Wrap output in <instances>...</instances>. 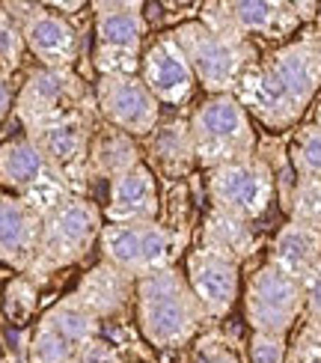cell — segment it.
Here are the masks:
<instances>
[{
	"label": "cell",
	"instance_id": "1",
	"mask_svg": "<svg viewBox=\"0 0 321 363\" xmlns=\"http://www.w3.org/2000/svg\"><path fill=\"white\" fill-rule=\"evenodd\" d=\"M321 93V30L307 27L277 51L256 60L235 89L250 116L271 131L298 125Z\"/></svg>",
	"mask_w": 321,
	"mask_h": 363
},
{
	"label": "cell",
	"instance_id": "2",
	"mask_svg": "<svg viewBox=\"0 0 321 363\" xmlns=\"http://www.w3.org/2000/svg\"><path fill=\"white\" fill-rule=\"evenodd\" d=\"M134 322L155 352H179L200 337L208 322L179 265L137 277Z\"/></svg>",
	"mask_w": 321,
	"mask_h": 363
},
{
	"label": "cell",
	"instance_id": "3",
	"mask_svg": "<svg viewBox=\"0 0 321 363\" xmlns=\"http://www.w3.org/2000/svg\"><path fill=\"white\" fill-rule=\"evenodd\" d=\"M170 36L179 45V51L185 54L196 78V86H203L208 96H235L244 74L259 60L253 42L218 33V30H211L200 18L176 24L170 30Z\"/></svg>",
	"mask_w": 321,
	"mask_h": 363
},
{
	"label": "cell",
	"instance_id": "4",
	"mask_svg": "<svg viewBox=\"0 0 321 363\" xmlns=\"http://www.w3.org/2000/svg\"><path fill=\"white\" fill-rule=\"evenodd\" d=\"M101 230H104V211L89 196L81 194L66 196L63 203H57L42 218L36 262L27 271V277L42 283L45 277L57 274L60 268L81 262L98 245Z\"/></svg>",
	"mask_w": 321,
	"mask_h": 363
},
{
	"label": "cell",
	"instance_id": "5",
	"mask_svg": "<svg viewBox=\"0 0 321 363\" xmlns=\"http://www.w3.org/2000/svg\"><path fill=\"white\" fill-rule=\"evenodd\" d=\"M188 125L196 167L203 170H214L256 155L253 116L235 96H208L193 108Z\"/></svg>",
	"mask_w": 321,
	"mask_h": 363
},
{
	"label": "cell",
	"instance_id": "6",
	"mask_svg": "<svg viewBox=\"0 0 321 363\" xmlns=\"http://www.w3.org/2000/svg\"><path fill=\"white\" fill-rule=\"evenodd\" d=\"M188 233L164 220L143 223H104L98 235L101 262L116 265L131 277H146L155 271L173 268L185 250Z\"/></svg>",
	"mask_w": 321,
	"mask_h": 363
},
{
	"label": "cell",
	"instance_id": "7",
	"mask_svg": "<svg viewBox=\"0 0 321 363\" xmlns=\"http://www.w3.org/2000/svg\"><path fill=\"white\" fill-rule=\"evenodd\" d=\"M96 111V93L74 69H42L27 72L15 93V119L24 134L57 125L63 119Z\"/></svg>",
	"mask_w": 321,
	"mask_h": 363
},
{
	"label": "cell",
	"instance_id": "8",
	"mask_svg": "<svg viewBox=\"0 0 321 363\" xmlns=\"http://www.w3.org/2000/svg\"><path fill=\"white\" fill-rule=\"evenodd\" d=\"M93 66L101 74H137L149 21L137 0H93Z\"/></svg>",
	"mask_w": 321,
	"mask_h": 363
},
{
	"label": "cell",
	"instance_id": "9",
	"mask_svg": "<svg viewBox=\"0 0 321 363\" xmlns=\"http://www.w3.org/2000/svg\"><path fill=\"white\" fill-rule=\"evenodd\" d=\"M208 203L214 211H223L229 218L253 223L265 215L277 194V176L265 158H244L208 170L205 179Z\"/></svg>",
	"mask_w": 321,
	"mask_h": 363
},
{
	"label": "cell",
	"instance_id": "10",
	"mask_svg": "<svg viewBox=\"0 0 321 363\" xmlns=\"http://www.w3.org/2000/svg\"><path fill=\"white\" fill-rule=\"evenodd\" d=\"M0 188L21 196L45 218L48 211L72 196L69 185L45 161L39 146L21 131L18 138L0 143Z\"/></svg>",
	"mask_w": 321,
	"mask_h": 363
},
{
	"label": "cell",
	"instance_id": "11",
	"mask_svg": "<svg viewBox=\"0 0 321 363\" xmlns=\"http://www.w3.org/2000/svg\"><path fill=\"white\" fill-rule=\"evenodd\" d=\"M244 319L253 334L288 337L303 313V283L271 262L259 265L244 286Z\"/></svg>",
	"mask_w": 321,
	"mask_h": 363
},
{
	"label": "cell",
	"instance_id": "12",
	"mask_svg": "<svg viewBox=\"0 0 321 363\" xmlns=\"http://www.w3.org/2000/svg\"><path fill=\"white\" fill-rule=\"evenodd\" d=\"M203 24L226 36L238 39H268V42H288L298 36L303 15L298 4H280V0H226V4H205Z\"/></svg>",
	"mask_w": 321,
	"mask_h": 363
},
{
	"label": "cell",
	"instance_id": "13",
	"mask_svg": "<svg viewBox=\"0 0 321 363\" xmlns=\"http://www.w3.org/2000/svg\"><path fill=\"white\" fill-rule=\"evenodd\" d=\"M21 27L27 54L42 69H74L81 57V30L45 4H4Z\"/></svg>",
	"mask_w": 321,
	"mask_h": 363
},
{
	"label": "cell",
	"instance_id": "14",
	"mask_svg": "<svg viewBox=\"0 0 321 363\" xmlns=\"http://www.w3.org/2000/svg\"><path fill=\"white\" fill-rule=\"evenodd\" d=\"M96 111L107 125L146 140L161 123V104L140 74H101L96 81Z\"/></svg>",
	"mask_w": 321,
	"mask_h": 363
},
{
	"label": "cell",
	"instance_id": "15",
	"mask_svg": "<svg viewBox=\"0 0 321 363\" xmlns=\"http://www.w3.org/2000/svg\"><path fill=\"white\" fill-rule=\"evenodd\" d=\"M98 111H89L81 116L63 119L57 125L39 128L33 134H27L30 140L39 146V152L45 155V161L51 164V170L69 185L72 194L86 196V182H89V140H93V131L98 123Z\"/></svg>",
	"mask_w": 321,
	"mask_h": 363
},
{
	"label": "cell",
	"instance_id": "16",
	"mask_svg": "<svg viewBox=\"0 0 321 363\" xmlns=\"http://www.w3.org/2000/svg\"><path fill=\"white\" fill-rule=\"evenodd\" d=\"M185 280L205 310L208 322H220L232 313L241 292V265L205 247H193L185 256Z\"/></svg>",
	"mask_w": 321,
	"mask_h": 363
},
{
	"label": "cell",
	"instance_id": "17",
	"mask_svg": "<svg viewBox=\"0 0 321 363\" xmlns=\"http://www.w3.org/2000/svg\"><path fill=\"white\" fill-rule=\"evenodd\" d=\"M137 74H140V81L146 84L149 93L158 99L161 108L179 111L193 99L196 78H193L185 54H181L179 45L173 42L170 30L161 33L149 48H143L140 72Z\"/></svg>",
	"mask_w": 321,
	"mask_h": 363
},
{
	"label": "cell",
	"instance_id": "18",
	"mask_svg": "<svg viewBox=\"0 0 321 363\" xmlns=\"http://www.w3.org/2000/svg\"><path fill=\"white\" fill-rule=\"evenodd\" d=\"M42 215L21 196L0 188V265L27 274L36 262Z\"/></svg>",
	"mask_w": 321,
	"mask_h": 363
},
{
	"label": "cell",
	"instance_id": "19",
	"mask_svg": "<svg viewBox=\"0 0 321 363\" xmlns=\"http://www.w3.org/2000/svg\"><path fill=\"white\" fill-rule=\"evenodd\" d=\"M107 223H143V220H161V191L158 176L149 170V164H137L134 170L122 173L107 188V206H104Z\"/></svg>",
	"mask_w": 321,
	"mask_h": 363
},
{
	"label": "cell",
	"instance_id": "20",
	"mask_svg": "<svg viewBox=\"0 0 321 363\" xmlns=\"http://www.w3.org/2000/svg\"><path fill=\"white\" fill-rule=\"evenodd\" d=\"M72 295L78 298L101 325L104 322H119V319H125L128 310L134 307L137 277L119 271L116 265L98 262L96 268H89L81 277L78 289H74Z\"/></svg>",
	"mask_w": 321,
	"mask_h": 363
},
{
	"label": "cell",
	"instance_id": "21",
	"mask_svg": "<svg viewBox=\"0 0 321 363\" xmlns=\"http://www.w3.org/2000/svg\"><path fill=\"white\" fill-rule=\"evenodd\" d=\"M140 146H143V161L149 164V170L155 176L161 173V179L179 182L196 167L191 125L181 116L161 119L158 128L146 140H140Z\"/></svg>",
	"mask_w": 321,
	"mask_h": 363
},
{
	"label": "cell",
	"instance_id": "22",
	"mask_svg": "<svg viewBox=\"0 0 321 363\" xmlns=\"http://www.w3.org/2000/svg\"><path fill=\"white\" fill-rule=\"evenodd\" d=\"M137 164H143V146H140V140H134L131 134L119 131L113 125H107L104 119H101V123H96L93 140H89V161H86L89 179L113 182L116 176L134 170Z\"/></svg>",
	"mask_w": 321,
	"mask_h": 363
},
{
	"label": "cell",
	"instance_id": "23",
	"mask_svg": "<svg viewBox=\"0 0 321 363\" xmlns=\"http://www.w3.org/2000/svg\"><path fill=\"white\" fill-rule=\"evenodd\" d=\"M268 262L274 268H280L283 274L307 283V277L321 262V233L312 230V226H300L292 220L283 223L271 241Z\"/></svg>",
	"mask_w": 321,
	"mask_h": 363
},
{
	"label": "cell",
	"instance_id": "24",
	"mask_svg": "<svg viewBox=\"0 0 321 363\" xmlns=\"http://www.w3.org/2000/svg\"><path fill=\"white\" fill-rule=\"evenodd\" d=\"M200 238H203L200 247H205L211 253H220V256H226V259H232L238 265L256 250L253 226L238 220V218H229V215H223V211H214V208L203 220Z\"/></svg>",
	"mask_w": 321,
	"mask_h": 363
},
{
	"label": "cell",
	"instance_id": "25",
	"mask_svg": "<svg viewBox=\"0 0 321 363\" xmlns=\"http://www.w3.org/2000/svg\"><path fill=\"white\" fill-rule=\"evenodd\" d=\"M39 325L51 328L54 334H60V337H63L72 345V349H78V352L84 349L89 340L101 337V322L74 295L60 298L54 307L45 310L39 315Z\"/></svg>",
	"mask_w": 321,
	"mask_h": 363
},
{
	"label": "cell",
	"instance_id": "26",
	"mask_svg": "<svg viewBox=\"0 0 321 363\" xmlns=\"http://www.w3.org/2000/svg\"><path fill=\"white\" fill-rule=\"evenodd\" d=\"M39 310V283L27 274H15L4 289V315L15 328H24L33 322Z\"/></svg>",
	"mask_w": 321,
	"mask_h": 363
},
{
	"label": "cell",
	"instance_id": "27",
	"mask_svg": "<svg viewBox=\"0 0 321 363\" xmlns=\"http://www.w3.org/2000/svg\"><path fill=\"white\" fill-rule=\"evenodd\" d=\"M286 211L292 223L312 226V230L321 233V182L298 176L286 196Z\"/></svg>",
	"mask_w": 321,
	"mask_h": 363
},
{
	"label": "cell",
	"instance_id": "28",
	"mask_svg": "<svg viewBox=\"0 0 321 363\" xmlns=\"http://www.w3.org/2000/svg\"><path fill=\"white\" fill-rule=\"evenodd\" d=\"M288 158L298 176L321 182V123H310L295 131Z\"/></svg>",
	"mask_w": 321,
	"mask_h": 363
},
{
	"label": "cell",
	"instance_id": "29",
	"mask_svg": "<svg viewBox=\"0 0 321 363\" xmlns=\"http://www.w3.org/2000/svg\"><path fill=\"white\" fill-rule=\"evenodd\" d=\"M24 57H27V45L21 36V27L6 12V6L0 4V74L15 78L24 66Z\"/></svg>",
	"mask_w": 321,
	"mask_h": 363
},
{
	"label": "cell",
	"instance_id": "30",
	"mask_svg": "<svg viewBox=\"0 0 321 363\" xmlns=\"http://www.w3.org/2000/svg\"><path fill=\"white\" fill-rule=\"evenodd\" d=\"M188 363H241V357L220 334H205L193 342V352H191Z\"/></svg>",
	"mask_w": 321,
	"mask_h": 363
},
{
	"label": "cell",
	"instance_id": "31",
	"mask_svg": "<svg viewBox=\"0 0 321 363\" xmlns=\"http://www.w3.org/2000/svg\"><path fill=\"white\" fill-rule=\"evenodd\" d=\"M247 352H250V363H286L288 360V342H286V337L253 334Z\"/></svg>",
	"mask_w": 321,
	"mask_h": 363
},
{
	"label": "cell",
	"instance_id": "32",
	"mask_svg": "<svg viewBox=\"0 0 321 363\" xmlns=\"http://www.w3.org/2000/svg\"><path fill=\"white\" fill-rule=\"evenodd\" d=\"M303 319H307V328L321 334V262L303 283Z\"/></svg>",
	"mask_w": 321,
	"mask_h": 363
},
{
	"label": "cell",
	"instance_id": "33",
	"mask_svg": "<svg viewBox=\"0 0 321 363\" xmlns=\"http://www.w3.org/2000/svg\"><path fill=\"white\" fill-rule=\"evenodd\" d=\"M72 363H125V360H122V352L111 340L96 337V340H89L78 354H74Z\"/></svg>",
	"mask_w": 321,
	"mask_h": 363
},
{
	"label": "cell",
	"instance_id": "34",
	"mask_svg": "<svg viewBox=\"0 0 321 363\" xmlns=\"http://www.w3.org/2000/svg\"><path fill=\"white\" fill-rule=\"evenodd\" d=\"M15 84H12V78H6V74H0V131H4V125H6V119L15 113Z\"/></svg>",
	"mask_w": 321,
	"mask_h": 363
},
{
	"label": "cell",
	"instance_id": "35",
	"mask_svg": "<svg viewBox=\"0 0 321 363\" xmlns=\"http://www.w3.org/2000/svg\"><path fill=\"white\" fill-rule=\"evenodd\" d=\"M315 21H318V24H315V27H318V30H321V4H318V12H315Z\"/></svg>",
	"mask_w": 321,
	"mask_h": 363
},
{
	"label": "cell",
	"instance_id": "36",
	"mask_svg": "<svg viewBox=\"0 0 321 363\" xmlns=\"http://www.w3.org/2000/svg\"><path fill=\"white\" fill-rule=\"evenodd\" d=\"M0 363H4V352H0Z\"/></svg>",
	"mask_w": 321,
	"mask_h": 363
},
{
	"label": "cell",
	"instance_id": "37",
	"mask_svg": "<svg viewBox=\"0 0 321 363\" xmlns=\"http://www.w3.org/2000/svg\"><path fill=\"white\" fill-rule=\"evenodd\" d=\"M318 123H321V119H318Z\"/></svg>",
	"mask_w": 321,
	"mask_h": 363
}]
</instances>
